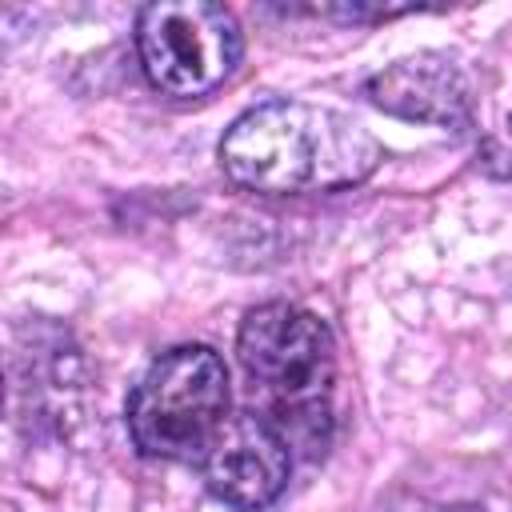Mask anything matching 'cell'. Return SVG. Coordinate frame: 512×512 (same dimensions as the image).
Here are the masks:
<instances>
[{
    "instance_id": "3957f363",
    "label": "cell",
    "mask_w": 512,
    "mask_h": 512,
    "mask_svg": "<svg viewBox=\"0 0 512 512\" xmlns=\"http://www.w3.org/2000/svg\"><path fill=\"white\" fill-rule=\"evenodd\" d=\"M228 416V368L204 344L160 356L128 400V432L136 448L156 460L200 464Z\"/></svg>"
},
{
    "instance_id": "52a82bcc",
    "label": "cell",
    "mask_w": 512,
    "mask_h": 512,
    "mask_svg": "<svg viewBox=\"0 0 512 512\" xmlns=\"http://www.w3.org/2000/svg\"><path fill=\"white\" fill-rule=\"evenodd\" d=\"M404 512H484V508H472V504H408Z\"/></svg>"
},
{
    "instance_id": "7a4b0ae2",
    "label": "cell",
    "mask_w": 512,
    "mask_h": 512,
    "mask_svg": "<svg viewBox=\"0 0 512 512\" xmlns=\"http://www.w3.org/2000/svg\"><path fill=\"white\" fill-rule=\"evenodd\" d=\"M236 356L260 416L288 448L304 456L324 452L336 416V344L328 324L296 304H260L240 324Z\"/></svg>"
},
{
    "instance_id": "5b68a950",
    "label": "cell",
    "mask_w": 512,
    "mask_h": 512,
    "mask_svg": "<svg viewBox=\"0 0 512 512\" xmlns=\"http://www.w3.org/2000/svg\"><path fill=\"white\" fill-rule=\"evenodd\" d=\"M200 472L212 496H220L228 508L260 512L284 492L292 472V448L264 416L232 412L200 456Z\"/></svg>"
},
{
    "instance_id": "8992f818",
    "label": "cell",
    "mask_w": 512,
    "mask_h": 512,
    "mask_svg": "<svg viewBox=\"0 0 512 512\" xmlns=\"http://www.w3.org/2000/svg\"><path fill=\"white\" fill-rule=\"evenodd\" d=\"M368 100L400 120H420L436 128H468L472 124V84L456 56L448 52H416L364 84Z\"/></svg>"
},
{
    "instance_id": "6da1fadb",
    "label": "cell",
    "mask_w": 512,
    "mask_h": 512,
    "mask_svg": "<svg viewBox=\"0 0 512 512\" xmlns=\"http://www.w3.org/2000/svg\"><path fill=\"white\" fill-rule=\"evenodd\" d=\"M376 136L332 108L308 100H268L248 108L220 140V168L252 192H324L372 176Z\"/></svg>"
},
{
    "instance_id": "277c9868",
    "label": "cell",
    "mask_w": 512,
    "mask_h": 512,
    "mask_svg": "<svg viewBox=\"0 0 512 512\" xmlns=\"http://www.w3.org/2000/svg\"><path fill=\"white\" fill-rule=\"evenodd\" d=\"M136 48L148 80L180 100L216 92L240 60V28L228 8L204 0H160L136 16Z\"/></svg>"
}]
</instances>
